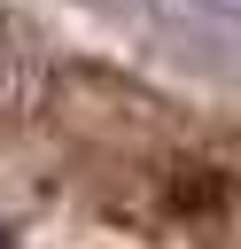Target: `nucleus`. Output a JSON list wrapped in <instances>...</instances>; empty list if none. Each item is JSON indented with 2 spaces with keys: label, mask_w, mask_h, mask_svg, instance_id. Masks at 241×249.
<instances>
[{
  "label": "nucleus",
  "mask_w": 241,
  "mask_h": 249,
  "mask_svg": "<svg viewBox=\"0 0 241 249\" xmlns=\"http://www.w3.org/2000/svg\"><path fill=\"white\" fill-rule=\"evenodd\" d=\"M202 16H225V23H241V0H194Z\"/></svg>",
  "instance_id": "f257e3e1"
}]
</instances>
